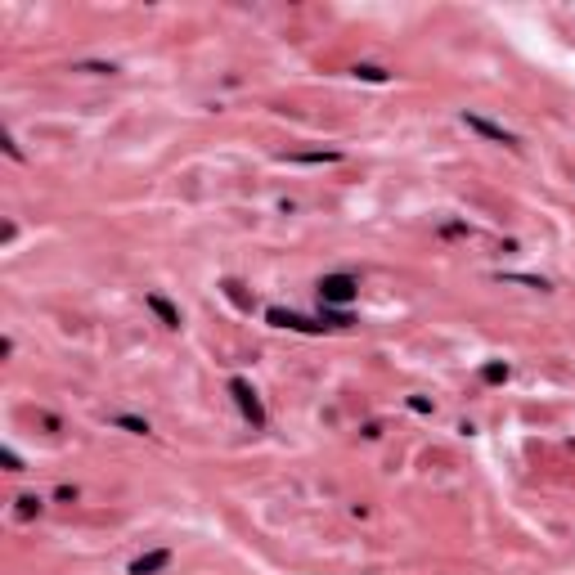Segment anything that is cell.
<instances>
[{"label":"cell","instance_id":"6da1fadb","mask_svg":"<svg viewBox=\"0 0 575 575\" xmlns=\"http://www.w3.org/2000/svg\"><path fill=\"white\" fill-rule=\"evenodd\" d=\"M229 396H234L238 413H243V418H248V423L256 427V432H261V427L270 423V418H265V405H261V396H256V387L248 382V377H229Z\"/></svg>","mask_w":575,"mask_h":575},{"label":"cell","instance_id":"7a4b0ae2","mask_svg":"<svg viewBox=\"0 0 575 575\" xmlns=\"http://www.w3.org/2000/svg\"><path fill=\"white\" fill-rule=\"evenodd\" d=\"M356 297H360V279H356V274H324V279H320V301H324V305L346 310Z\"/></svg>","mask_w":575,"mask_h":575},{"label":"cell","instance_id":"3957f363","mask_svg":"<svg viewBox=\"0 0 575 575\" xmlns=\"http://www.w3.org/2000/svg\"><path fill=\"white\" fill-rule=\"evenodd\" d=\"M463 126H468V131H476V135H481V140H490V144H504V149H521V140L512 135L508 126H499V121L481 117V113H463Z\"/></svg>","mask_w":575,"mask_h":575},{"label":"cell","instance_id":"277c9868","mask_svg":"<svg viewBox=\"0 0 575 575\" xmlns=\"http://www.w3.org/2000/svg\"><path fill=\"white\" fill-rule=\"evenodd\" d=\"M265 324L288 328V333H328V328H324L320 320H305V315H297V310H284V305H270V310H265Z\"/></svg>","mask_w":575,"mask_h":575},{"label":"cell","instance_id":"5b68a950","mask_svg":"<svg viewBox=\"0 0 575 575\" xmlns=\"http://www.w3.org/2000/svg\"><path fill=\"white\" fill-rule=\"evenodd\" d=\"M144 305L157 315V324H162V328H180V324H185V320H180V305H171L162 292H149V297H144Z\"/></svg>","mask_w":575,"mask_h":575},{"label":"cell","instance_id":"8992f818","mask_svg":"<svg viewBox=\"0 0 575 575\" xmlns=\"http://www.w3.org/2000/svg\"><path fill=\"white\" fill-rule=\"evenodd\" d=\"M171 567V553H167V548H153V553H140L135 562H131V575H157V571H167Z\"/></svg>","mask_w":575,"mask_h":575},{"label":"cell","instance_id":"52a82bcc","mask_svg":"<svg viewBox=\"0 0 575 575\" xmlns=\"http://www.w3.org/2000/svg\"><path fill=\"white\" fill-rule=\"evenodd\" d=\"M292 167H333L341 162V149H310V153H288Z\"/></svg>","mask_w":575,"mask_h":575},{"label":"cell","instance_id":"ba28073f","mask_svg":"<svg viewBox=\"0 0 575 575\" xmlns=\"http://www.w3.org/2000/svg\"><path fill=\"white\" fill-rule=\"evenodd\" d=\"M508 377H512V369H508L504 360H490V364H481V382H485V387H504Z\"/></svg>","mask_w":575,"mask_h":575},{"label":"cell","instance_id":"9c48e42d","mask_svg":"<svg viewBox=\"0 0 575 575\" xmlns=\"http://www.w3.org/2000/svg\"><path fill=\"white\" fill-rule=\"evenodd\" d=\"M351 72H356V81H369V85H387L391 81V72L377 68V63H356Z\"/></svg>","mask_w":575,"mask_h":575},{"label":"cell","instance_id":"30bf717a","mask_svg":"<svg viewBox=\"0 0 575 575\" xmlns=\"http://www.w3.org/2000/svg\"><path fill=\"white\" fill-rule=\"evenodd\" d=\"M113 427H121V432H131V436H149V432H153L149 418H135V413H117Z\"/></svg>","mask_w":575,"mask_h":575},{"label":"cell","instance_id":"8fae6325","mask_svg":"<svg viewBox=\"0 0 575 575\" xmlns=\"http://www.w3.org/2000/svg\"><path fill=\"white\" fill-rule=\"evenodd\" d=\"M320 324L333 333V328H351L356 320H351V310H337V305H324V315H320Z\"/></svg>","mask_w":575,"mask_h":575},{"label":"cell","instance_id":"7c38bea8","mask_svg":"<svg viewBox=\"0 0 575 575\" xmlns=\"http://www.w3.org/2000/svg\"><path fill=\"white\" fill-rule=\"evenodd\" d=\"M41 508H45V504H41L36 495H18V499H14V517H18V521H32Z\"/></svg>","mask_w":575,"mask_h":575},{"label":"cell","instance_id":"4fadbf2b","mask_svg":"<svg viewBox=\"0 0 575 575\" xmlns=\"http://www.w3.org/2000/svg\"><path fill=\"white\" fill-rule=\"evenodd\" d=\"M504 284H521V288H535V292H548V279L540 274H499Z\"/></svg>","mask_w":575,"mask_h":575},{"label":"cell","instance_id":"5bb4252c","mask_svg":"<svg viewBox=\"0 0 575 575\" xmlns=\"http://www.w3.org/2000/svg\"><path fill=\"white\" fill-rule=\"evenodd\" d=\"M72 72H90V77H113L117 63H72Z\"/></svg>","mask_w":575,"mask_h":575},{"label":"cell","instance_id":"9a60e30c","mask_svg":"<svg viewBox=\"0 0 575 575\" xmlns=\"http://www.w3.org/2000/svg\"><path fill=\"white\" fill-rule=\"evenodd\" d=\"M0 463H5V472H23V459H18V454H14L9 445L0 449Z\"/></svg>","mask_w":575,"mask_h":575},{"label":"cell","instance_id":"2e32d148","mask_svg":"<svg viewBox=\"0 0 575 575\" xmlns=\"http://www.w3.org/2000/svg\"><path fill=\"white\" fill-rule=\"evenodd\" d=\"M409 409H413V413H436V405H432L427 396H409Z\"/></svg>","mask_w":575,"mask_h":575},{"label":"cell","instance_id":"e0dca14e","mask_svg":"<svg viewBox=\"0 0 575 575\" xmlns=\"http://www.w3.org/2000/svg\"><path fill=\"white\" fill-rule=\"evenodd\" d=\"M54 504H77V485H59V490H54Z\"/></svg>","mask_w":575,"mask_h":575},{"label":"cell","instance_id":"ac0fdd59","mask_svg":"<svg viewBox=\"0 0 575 575\" xmlns=\"http://www.w3.org/2000/svg\"><path fill=\"white\" fill-rule=\"evenodd\" d=\"M0 144H5V153L14 157V162H23V149H18V144H14V135H9V131H5V140H0Z\"/></svg>","mask_w":575,"mask_h":575},{"label":"cell","instance_id":"d6986e66","mask_svg":"<svg viewBox=\"0 0 575 575\" xmlns=\"http://www.w3.org/2000/svg\"><path fill=\"white\" fill-rule=\"evenodd\" d=\"M440 234H445V238H463V234H472V229H468V225H445Z\"/></svg>","mask_w":575,"mask_h":575}]
</instances>
